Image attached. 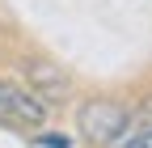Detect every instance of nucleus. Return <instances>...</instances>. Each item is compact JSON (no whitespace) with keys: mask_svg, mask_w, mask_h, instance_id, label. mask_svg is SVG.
Listing matches in <instances>:
<instances>
[{"mask_svg":"<svg viewBox=\"0 0 152 148\" xmlns=\"http://www.w3.org/2000/svg\"><path fill=\"white\" fill-rule=\"evenodd\" d=\"M76 123H80V136L89 144H110L114 136H118V127L127 123V110L118 102L97 97V102H85L80 110H76Z\"/></svg>","mask_w":152,"mask_h":148,"instance_id":"nucleus-1","label":"nucleus"},{"mask_svg":"<svg viewBox=\"0 0 152 148\" xmlns=\"http://www.w3.org/2000/svg\"><path fill=\"white\" fill-rule=\"evenodd\" d=\"M0 119L38 127V123H47V106L34 97V89H21V85L0 81Z\"/></svg>","mask_w":152,"mask_h":148,"instance_id":"nucleus-2","label":"nucleus"},{"mask_svg":"<svg viewBox=\"0 0 152 148\" xmlns=\"http://www.w3.org/2000/svg\"><path fill=\"white\" fill-rule=\"evenodd\" d=\"M42 144H47V148H72L68 136H42Z\"/></svg>","mask_w":152,"mask_h":148,"instance_id":"nucleus-3","label":"nucleus"},{"mask_svg":"<svg viewBox=\"0 0 152 148\" xmlns=\"http://www.w3.org/2000/svg\"><path fill=\"white\" fill-rule=\"evenodd\" d=\"M140 148H152V123H148V131L140 136Z\"/></svg>","mask_w":152,"mask_h":148,"instance_id":"nucleus-4","label":"nucleus"}]
</instances>
